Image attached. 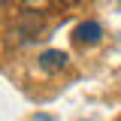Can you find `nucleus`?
<instances>
[{
  "mask_svg": "<svg viewBox=\"0 0 121 121\" xmlns=\"http://www.w3.org/2000/svg\"><path fill=\"white\" fill-rule=\"evenodd\" d=\"M100 36H103V27H100L97 21H85V24L76 27V39H79V43L94 45V43H100Z\"/></svg>",
  "mask_w": 121,
  "mask_h": 121,
  "instance_id": "f257e3e1",
  "label": "nucleus"
},
{
  "mask_svg": "<svg viewBox=\"0 0 121 121\" xmlns=\"http://www.w3.org/2000/svg\"><path fill=\"white\" fill-rule=\"evenodd\" d=\"M39 67H43L45 73H58V70L67 67V55H64V52H43Z\"/></svg>",
  "mask_w": 121,
  "mask_h": 121,
  "instance_id": "f03ea898",
  "label": "nucleus"
},
{
  "mask_svg": "<svg viewBox=\"0 0 121 121\" xmlns=\"http://www.w3.org/2000/svg\"><path fill=\"white\" fill-rule=\"evenodd\" d=\"M24 6H30V9H39V6H48L52 0H21Z\"/></svg>",
  "mask_w": 121,
  "mask_h": 121,
  "instance_id": "7ed1b4c3",
  "label": "nucleus"
}]
</instances>
